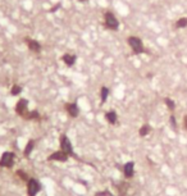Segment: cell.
<instances>
[{"mask_svg":"<svg viewBox=\"0 0 187 196\" xmlns=\"http://www.w3.org/2000/svg\"><path fill=\"white\" fill-rule=\"evenodd\" d=\"M59 145H60V150L64 151L68 156H76L75 152H73V147H72L71 141H69V138H68L66 135H62V136H60V142H59Z\"/></svg>","mask_w":187,"mask_h":196,"instance_id":"cell-1","label":"cell"},{"mask_svg":"<svg viewBox=\"0 0 187 196\" xmlns=\"http://www.w3.org/2000/svg\"><path fill=\"white\" fill-rule=\"evenodd\" d=\"M128 44H130V46H131V49L133 50L135 54H142V53L145 51L144 44H142L141 39H139V37H136V36L128 37Z\"/></svg>","mask_w":187,"mask_h":196,"instance_id":"cell-2","label":"cell"},{"mask_svg":"<svg viewBox=\"0 0 187 196\" xmlns=\"http://www.w3.org/2000/svg\"><path fill=\"white\" fill-rule=\"evenodd\" d=\"M14 164V152L12 151H5L0 158V167L4 168H12Z\"/></svg>","mask_w":187,"mask_h":196,"instance_id":"cell-3","label":"cell"},{"mask_svg":"<svg viewBox=\"0 0 187 196\" xmlns=\"http://www.w3.org/2000/svg\"><path fill=\"white\" fill-rule=\"evenodd\" d=\"M16 112H17L18 115L27 119V117L30 114V112H28V101L26 99H21L17 103V105H16Z\"/></svg>","mask_w":187,"mask_h":196,"instance_id":"cell-4","label":"cell"},{"mask_svg":"<svg viewBox=\"0 0 187 196\" xmlns=\"http://www.w3.org/2000/svg\"><path fill=\"white\" fill-rule=\"evenodd\" d=\"M40 190H41V186H40V183H39L37 180L30 178L27 181V192H28V196H36Z\"/></svg>","mask_w":187,"mask_h":196,"instance_id":"cell-5","label":"cell"},{"mask_svg":"<svg viewBox=\"0 0 187 196\" xmlns=\"http://www.w3.org/2000/svg\"><path fill=\"white\" fill-rule=\"evenodd\" d=\"M105 26L110 30H118L119 28V22L112 12L105 13Z\"/></svg>","mask_w":187,"mask_h":196,"instance_id":"cell-6","label":"cell"},{"mask_svg":"<svg viewBox=\"0 0 187 196\" xmlns=\"http://www.w3.org/2000/svg\"><path fill=\"white\" fill-rule=\"evenodd\" d=\"M48 160H57V161H67L68 160V155L66 154L64 151H55L54 154H51L48 156Z\"/></svg>","mask_w":187,"mask_h":196,"instance_id":"cell-7","label":"cell"},{"mask_svg":"<svg viewBox=\"0 0 187 196\" xmlns=\"http://www.w3.org/2000/svg\"><path fill=\"white\" fill-rule=\"evenodd\" d=\"M133 172H135V163L133 161H128L124 164L123 167V173L126 178H132L133 177Z\"/></svg>","mask_w":187,"mask_h":196,"instance_id":"cell-8","label":"cell"},{"mask_svg":"<svg viewBox=\"0 0 187 196\" xmlns=\"http://www.w3.org/2000/svg\"><path fill=\"white\" fill-rule=\"evenodd\" d=\"M66 110L68 112V114L72 117V118H76L78 117V113H80V109L77 106L76 103H69V104H66Z\"/></svg>","mask_w":187,"mask_h":196,"instance_id":"cell-9","label":"cell"},{"mask_svg":"<svg viewBox=\"0 0 187 196\" xmlns=\"http://www.w3.org/2000/svg\"><path fill=\"white\" fill-rule=\"evenodd\" d=\"M27 44H28L30 50H32V51H35V53H40L41 45H40L37 41H35V40H27Z\"/></svg>","mask_w":187,"mask_h":196,"instance_id":"cell-10","label":"cell"},{"mask_svg":"<svg viewBox=\"0 0 187 196\" xmlns=\"http://www.w3.org/2000/svg\"><path fill=\"white\" fill-rule=\"evenodd\" d=\"M62 59H63V62L68 65V67H72V65L75 64V62H76V57L72 55V54H64Z\"/></svg>","mask_w":187,"mask_h":196,"instance_id":"cell-11","label":"cell"},{"mask_svg":"<svg viewBox=\"0 0 187 196\" xmlns=\"http://www.w3.org/2000/svg\"><path fill=\"white\" fill-rule=\"evenodd\" d=\"M105 119L110 123V124H114L117 122V113L114 112V110H110V112H108L107 114H105Z\"/></svg>","mask_w":187,"mask_h":196,"instance_id":"cell-12","label":"cell"},{"mask_svg":"<svg viewBox=\"0 0 187 196\" xmlns=\"http://www.w3.org/2000/svg\"><path fill=\"white\" fill-rule=\"evenodd\" d=\"M34 146H35V141L34 140H30L28 142H27V145H26V147H25V155L26 156H28L31 154V151L34 150Z\"/></svg>","mask_w":187,"mask_h":196,"instance_id":"cell-13","label":"cell"},{"mask_svg":"<svg viewBox=\"0 0 187 196\" xmlns=\"http://www.w3.org/2000/svg\"><path fill=\"white\" fill-rule=\"evenodd\" d=\"M108 95H109V90L107 89V87H101V90H100V96H101V101H103V103H105V101H107Z\"/></svg>","mask_w":187,"mask_h":196,"instance_id":"cell-14","label":"cell"},{"mask_svg":"<svg viewBox=\"0 0 187 196\" xmlns=\"http://www.w3.org/2000/svg\"><path fill=\"white\" fill-rule=\"evenodd\" d=\"M151 131V127L149 124H144L141 128H140V136H146L149 132Z\"/></svg>","mask_w":187,"mask_h":196,"instance_id":"cell-15","label":"cell"},{"mask_svg":"<svg viewBox=\"0 0 187 196\" xmlns=\"http://www.w3.org/2000/svg\"><path fill=\"white\" fill-rule=\"evenodd\" d=\"M176 27L177 28H183V27H187V17L185 18H181L176 22Z\"/></svg>","mask_w":187,"mask_h":196,"instance_id":"cell-16","label":"cell"},{"mask_svg":"<svg viewBox=\"0 0 187 196\" xmlns=\"http://www.w3.org/2000/svg\"><path fill=\"white\" fill-rule=\"evenodd\" d=\"M164 103L167 104V106H168V109H169L171 112H173V110H174L176 104H174V101H173L172 99H169V97H165V99H164Z\"/></svg>","mask_w":187,"mask_h":196,"instance_id":"cell-17","label":"cell"},{"mask_svg":"<svg viewBox=\"0 0 187 196\" xmlns=\"http://www.w3.org/2000/svg\"><path fill=\"white\" fill-rule=\"evenodd\" d=\"M21 91H22V87L18 86V85H14V86L12 87V91H10V92H12V95H13V96H16V95L21 94Z\"/></svg>","mask_w":187,"mask_h":196,"instance_id":"cell-18","label":"cell"},{"mask_svg":"<svg viewBox=\"0 0 187 196\" xmlns=\"http://www.w3.org/2000/svg\"><path fill=\"white\" fill-rule=\"evenodd\" d=\"M27 119H40V114H39V112L37 110H34V112H30V114H28V117H27Z\"/></svg>","mask_w":187,"mask_h":196,"instance_id":"cell-19","label":"cell"},{"mask_svg":"<svg viewBox=\"0 0 187 196\" xmlns=\"http://www.w3.org/2000/svg\"><path fill=\"white\" fill-rule=\"evenodd\" d=\"M17 176H18L21 180H23V181H28V180H30L28 176H27V174H26L23 170H18V172H17Z\"/></svg>","mask_w":187,"mask_h":196,"instance_id":"cell-20","label":"cell"},{"mask_svg":"<svg viewBox=\"0 0 187 196\" xmlns=\"http://www.w3.org/2000/svg\"><path fill=\"white\" fill-rule=\"evenodd\" d=\"M171 124H172L173 129H177V123H176V118H174V115H171Z\"/></svg>","mask_w":187,"mask_h":196,"instance_id":"cell-21","label":"cell"},{"mask_svg":"<svg viewBox=\"0 0 187 196\" xmlns=\"http://www.w3.org/2000/svg\"><path fill=\"white\" fill-rule=\"evenodd\" d=\"M183 124H185V128L187 129V115L183 118Z\"/></svg>","mask_w":187,"mask_h":196,"instance_id":"cell-22","label":"cell"},{"mask_svg":"<svg viewBox=\"0 0 187 196\" xmlns=\"http://www.w3.org/2000/svg\"><path fill=\"white\" fill-rule=\"evenodd\" d=\"M80 2H85V0H80Z\"/></svg>","mask_w":187,"mask_h":196,"instance_id":"cell-23","label":"cell"}]
</instances>
